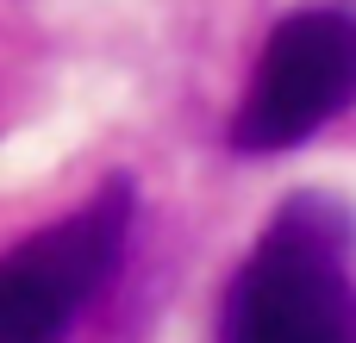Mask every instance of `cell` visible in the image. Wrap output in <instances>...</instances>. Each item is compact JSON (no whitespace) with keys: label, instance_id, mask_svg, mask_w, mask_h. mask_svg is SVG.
<instances>
[{"label":"cell","instance_id":"1","mask_svg":"<svg viewBox=\"0 0 356 343\" xmlns=\"http://www.w3.org/2000/svg\"><path fill=\"white\" fill-rule=\"evenodd\" d=\"M219 343H356L350 212L300 194L244 256L225 294Z\"/></svg>","mask_w":356,"mask_h":343},{"label":"cell","instance_id":"2","mask_svg":"<svg viewBox=\"0 0 356 343\" xmlns=\"http://www.w3.org/2000/svg\"><path fill=\"white\" fill-rule=\"evenodd\" d=\"M131 237V181H106L63 225L0 256V343H69Z\"/></svg>","mask_w":356,"mask_h":343},{"label":"cell","instance_id":"3","mask_svg":"<svg viewBox=\"0 0 356 343\" xmlns=\"http://www.w3.org/2000/svg\"><path fill=\"white\" fill-rule=\"evenodd\" d=\"M356 100V12L344 6H307L288 12L250 75V94L232 119V144L250 156L294 150L319 137Z\"/></svg>","mask_w":356,"mask_h":343}]
</instances>
